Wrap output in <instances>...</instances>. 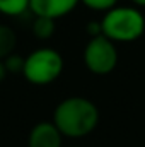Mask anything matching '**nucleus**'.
Instances as JSON below:
<instances>
[{
    "instance_id": "7",
    "label": "nucleus",
    "mask_w": 145,
    "mask_h": 147,
    "mask_svg": "<svg viewBox=\"0 0 145 147\" xmlns=\"http://www.w3.org/2000/svg\"><path fill=\"white\" fill-rule=\"evenodd\" d=\"M17 45L15 33L10 26L0 24V60H5L10 53H14Z\"/></svg>"
},
{
    "instance_id": "8",
    "label": "nucleus",
    "mask_w": 145,
    "mask_h": 147,
    "mask_svg": "<svg viewBox=\"0 0 145 147\" xmlns=\"http://www.w3.org/2000/svg\"><path fill=\"white\" fill-rule=\"evenodd\" d=\"M33 34L39 39H50L55 34V19L36 16L33 22Z\"/></svg>"
},
{
    "instance_id": "5",
    "label": "nucleus",
    "mask_w": 145,
    "mask_h": 147,
    "mask_svg": "<svg viewBox=\"0 0 145 147\" xmlns=\"http://www.w3.org/2000/svg\"><path fill=\"white\" fill-rule=\"evenodd\" d=\"M63 135L53 121L36 123L28 139V147H62Z\"/></svg>"
},
{
    "instance_id": "11",
    "label": "nucleus",
    "mask_w": 145,
    "mask_h": 147,
    "mask_svg": "<svg viewBox=\"0 0 145 147\" xmlns=\"http://www.w3.org/2000/svg\"><path fill=\"white\" fill-rule=\"evenodd\" d=\"M5 67H7V72L9 74H22L24 69V58L17 53H10L5 60H3Z\"/></svg>"
},
{
    "instance_id": "12",
    "label": "nucleus",
    "mask_w": 145,
    "mask_h": 147,
    "mask_svg": "<svg viewBox=\"0 0 145 147\" xmlns=\"http://www.w3.org/2000/svg\"><path fill=\"white\" fill-rule=\"evenodd\" d=\"M7 67H5V63H3V60H0V82L7 77Z\"/></svg>"
},
{
    "instance_id": "1",
    "label": "nucleus",
    "mask_w": 145,
    "mask_h": 147,
    "mask_svg": "<svg viewBox=\"0 0 145 147\" xmlns=\"http://www.w3.org/2000/svg\"><path fill=\"white\" fill-rule=\"evenodd\" d=\"M53 123L63 137L82 139L97 127L99 110L87 98L70 96L56 105L53 111Z\"/></svg>"
},
{
    "instance_id": "13",
    "label": "nucleus",
    "mask_w": 145,
    "mask_h": 147,
    "mask_svg": "<svg viewBox=\"0 0 145 147\" xmlns=\"http://www.w3.org/2000/svg\"><path fill=\"white\" fill-rule=\"evenodd\" d=\"M135 5H138V7H145V0H132Z\"/></svg>"
},
{
    "instance_id": "10",
    "label": "nucleus",
    "mask_w": 145,
    "mask_h": 147,
    "mask_svg": "<svg viewBox=\"0 0 145 147\" xmlns=\"http://www.w3.org/2000/svg\"><path fill=\"white\" fill-rule=\"evenodd\" d=\"M80 3H84L87 9L91 10H97V12H108L109 9L116 7L118 0H80Z\"/></svg>"
},
{
    "instance_id": "3",
    "label": "nucleus",
    "mask_w": 145,
    "mask_h": 147,
    "mask_svg": "<svg viewBox=\"0 0 145 147\" xmlns=\"http://www.w3.org/2000/svg\"><path fill=\"white\" fill-rule=\"evenodd\" d=\"M63 72V58L55 48H38L24 58L22 75L34 86H48Z\"/></svg>"
},
{
    "instance_id": "4",
    "label": "nucleus",
    "mask_w": 145,
    "mask_h": 147,
    "mask_svg": "<svg viewBox=\"0 0 145 147\" xmlns=\"http://www.w3.org/2000/svg\"><path fill=\"white\" fill-rule=\"evenodd\" d=\"M84 65L96 75H108L118 65L116 43L104 34L91 38L84 48Z\"/></svg>"
},
{
    "instance_id": "9",
    "label": "nucleus",
    "mask_w": 145,
    "mask_h": 147,
    "mask_svg": "<svg viewBox=\"0 0 145 147\" xmlns=\"http://www.w3.org/2000/svg\"><path fill=\"white\" fill-rule=\"evenodd\" d=\"M29 10V0H0V14L9 17L22 16Z\"/></svg>"
},
{
    "instance_id": "6",
    "label": "nucleus",
    "mask_w": 145,
    "mask_h": 147,
    "mask_svg": "<svg viewBox=\"0 0 145 147\" xmlns=\"http://www.w3.org/2000/svg\"><path fill=\"white\" fill-rule=\"evenodd\" d=\"M77 3H80V0H29V10L34 16H43L56 21L70 14Z\"/></svg>"
},
{
    "instance_id": "2",
    "label": "nucleus",
    "mask_w": 145,
    "mask_h": 147,
    "mask_svg": "<svg viewBox=\"0 0 145 147\" xmlns=\"http://www.w3.org/2000/svg\"><path fill=\"white\" fill-rule=\"evenodd\" d=\"M101 29L114 43H130L145 33V17L137 7L116 5L101 19Z\"/></svg>"
}]
</instances>
